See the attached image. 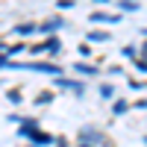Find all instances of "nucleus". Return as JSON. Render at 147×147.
Listing matches in <instances>:
<instances>
[{
    "label": "nucleus",
    "mask_w": 147,
    "mask_h": 147,
    "mask_svg": "<svg viewBox=\"0 0 147 147\" xmlns=\"http://www.w3.org/2000/svg\"><path fill=\"white\" fill-rule=\"evenodd\" d=\"M88 41H106V32H91Z\"/></svg>",
    "instance_id": "nucleus-1"
},
{
    "label": "nucleus",
    "mask_w": 147,
    "mask_h": 147,
    "mask_svg": "<svg viewBox=\"0 0 147 147\" xmlns=\"http://www.w3.org/2000/svg\"><path fill=\"white\" fill-rule=\"evenodd\" d=\"M144 144H147V138H144Z\"/></svg>",
    "instance_id": "nucleus-2"
}]
</instances>
